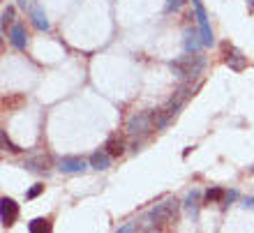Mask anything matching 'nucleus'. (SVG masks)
<instances>
[{"label":"nucleus","mask_w":254,"mask_h":233,"mask_svg":"<svg viewBox=\"0 0 254 233\" xmlns=\"http://www.w3.org/2000/svg\"><path fill=\"white\" fill-rule=\"evenodd\" d=\"M28 2H30V0H16V5H19V7H26Z\"/></svg>","instance_id":"nucleus-23"},{"label":"nucleus","mask_w":254,"mask_h":233,"mask_svg":"<svg viewBox=\"0 0 254 233\" xmlns=\"http://www.w3.org/2000/svg\"><path fill=\"white\" fill-rule=\"evenodd\" d=\"M90 167L86 160H81V157H63L61 162H58V169H61L63 174H83L86 169Z\"/></svg>","instance_id":"nucleus-8"},{"label":"nucleus","mask_w":254,"mask_h":233,"mask_svg":"<svg viewBox=\"0 0 254 233\" xmlns=\"http://www.w3.org/2000/svg\"><path fill=\"white\" fill-rule=\"evenodd\" d=\"M245 206H250V208H254V199H245Z\"/></svg>","instance_id":"nucleus-24"},{"label":"nucleus","mask_w":254,"mask_h":233,"mask_svg":"<svg viewBox=\"0 0 254 233\" xmlns=\"http://www.w3.org/2000/svg\"><path fill=\"white\" fill-rule=\"evenodd\" d=\"M192 7H194V16H196V23H199L201 42H203V47H210V44L215 42V37H213V28H210V21H208L206 7L201 5V0H192Z\"/></svg>","instance_id":"nucleus-4"},{"label":"nucleus","mask_w":254,"mask_h":233,"mask_svg":"<svg viewBox=\"0 0 254 233\" xmlns=\"http://www.w3.org/2000/svg\"><path fill=\"white\" fill-rule=\"evenodd\" d=\"M104 153H107L109 157H121V155L125 153V141L118 139V136H111V139L104 143Z\"/></svg>","instance_id":"nucleus-12"},{"label":"nucleus","mask_w":254,"mask_h":233,"mask_svg":"<svg viewBox=\"0 0 254 233\" xmlns=\"http://www.w3.org/2000/svg\"><path fill=\"white\" fill-rule=\"evenodd\" d=\"M28 14H30V19H33L35 28H40V30H49V28H51V23H49L47 14H44V9H42L40 2H30Z\"/></svg>","instance_id":"nucleus-9"},{"label":"nucleus","mask_w":254,"mask_h":233,"mask_svg":"<svg viewBox=\"0 0 254 233\" xmlns=\"http://www.w3.org/2000/svg\"><path fill=\"white\" fill-rule=\"evenodd\" d=\"M169 67H171L174 76L181 81V83H192V79H199L201 72H203L206 58L201 54H185V56H181V58L171 60Z\"/></svg>","instance_id":"nucleus-1"},{"label":"nucleus","mask_w":254,"mask_h":233,"mask_svg":"<svg viewBox=\"0 0 254 233\" xmlns=\"http://www.w3.org/2000/svg\"><path fill=\"white\" fill-rule=\"evenodd\" d=\"M183 47H185V54H196V51L203 47L201 35L196 33V30H185V42H183Z\"/></svg>","instance_id":"nucleus-10"},{"label":"nucleus","mask_w":254,"mask_h":233,"mask_svg":"<svg viewBox=\"0 0 254 233\" xmlns=\"http://www.w3.org/2000/svg\"><path fill=\"white\" fill-rule=\"evenodd\" d=\"M125 129L129 136H148L155 129L153 111H136V114H132L129 120H127Z\"/></svg>","instance_id":"nucleus-3"},{"label":"nucleus","mask_w":254,"mask_h":233,"mask_svg":"<svg viewBox=\"0 0 254 233\" xmlns=\"http://www.w3.org/2000/svg\"><path fill=\"white\" fill-rule=\"evenodd\" d=\"M88 164H90V169H95V171H107V169L111 167V157H109L104 150H97V153L90 155Z\"/></svg>","instance_id":"nucleus-11"},{"label":"nucleus","mask_w":254,"mask_h":233,"mask_svg":"<svg viewBox=\"0 0 254 233\" xmlns=\"http://www.w3.org/2000/svg\"><path fill=\"white\" fill-rule=\"evenodd\" d=\"M199 201H201V192H199V189H192V192L188 194L185 203H183V206L190 210V215H192V217H196V213H199V206H201Z\"/></svg>","instance_id":"nucleus-13"},{"label":"nucleus","mask_w":254,"mask_h":233,"mask_svg":"<svg viewBox=\"0 0 254 233\" xmlns=\"http://www.w3.org/2000/svg\"><path fill=\"white\" fill-rule=\"evenodd\" d=\"M42 192H44V185H33V187H30V189L26 192V199H28V201H33V199H37V196H40Z\"/></svg>","instance_id":"nucleus-18"},{"label":"nucleus","mask_w":254,"mask_h":233,"mask_svg":"<svg viewBox=\"0 0 254 233\" xmlns=\"http://www.w3.org/2000/svg\"><path fill=\"white\" fill-rule=\"evenodd\" d=\"M26 169L28 171H35V174H47L49 171V160L47 157H30L26 162Z\"/></svg>","instance_id":"nucleus-14"},{"label":"nucleus","mask_w":254,"mask_h":233,"mask_svg":"<svg viewBox=\"0 0 254 233\" xmlns=\"http://www.w3.org/2000/svg\"><path fill=\"white\" fill-rule=\"evenodd\" d=\"M227 192L222 189V187H213V189H208L206 192V201L208 203H217V201H224Z\"/></svg>","instance_id":"nucleus-16"},{"label":"nucleus","mask_w":254,"mask_h":233,"mask_svg":"<svg viewBox=\"0 0 254 233\" xmlns=\"http://www.w3.org/2000/svg\"><path fill=\"white\" fill-rule=\"evenodd\" d=\"M16 217H19V206H16V201L5 196V199L0 201V220H2L5 227H12L14 222H16Z\"/></svg>","instance_id":"nucleus-7"},{"label":"nucleus","mask_w":254,"mask_h":233,"mask_svg":"<svg viewBox=\"0 0 254 233\" xmlns=\"http://www.w3.org/2000/svg\"><path fill=\"white\" fill-rule=\"evenodd\" d=\"M178 210H181V201L174 199V196H169V199H164L155 208H150V210L146 213V217H143V222L153 229L155 227H164V224H169V222L176 220Z\"/></svg>","instance_id":"nucleus-2"},{"label":"nucleus","mask_w":254,"mask_h":233,"mask_svg":"<svg viewBox=\"0 0 254 233\" xmlns=\"http://www.w3.org/2000/svg\"><path fill=\"white\" fill-rule=\"evenodd\" d=\"M222 49H224V62H227L229 69H234V72H243V69L248 67L245 56H243L236 47H231V44H222Z\"/></svg>","instance_id":"nucleus-5"},{"label":"nucleus","mask_w":254,"mask_h":233,"mask_svg":"<svg viewBox=\"0 0 254 233\" xmlns=\"http://www.w3.org/2000/svg\"><path fill=\"white\" fill-rule=\"evenodd\" d=\"M12 19H14V7H5L2 9V26H7Z\"/></svg>","instance_id":"nucleus-20"},{"label":"nucleus","mask_w":254,"mask_h":233,"mask_svg":"<svg viewBox=\"0 0 254 233\" xmlns=\"http://www.w3.org/2000/svg\"><path fill=\"white\" fill-rule=\"evenodd\" d=\"M7 37H9V44H12L16 51H26V47H28V33H26V26H23V23H12V28H9Z\"/></svg>","instance_id":"nucleus-6"},{"label":"nucleus","mask_w":254,"mask_h":233,"mask_svg":"<svg viewBox=\"0 0 254 233\" xmlns=\"http://www.w3.org/2000/svg\"><path fill=\"white\" fill-rule=\"evenodd\" d=\"M236 196H238V194H236V189H231V192H227V196H224V206H227L229 201H234Z\"/></svg>","instance_id":"nucleus-22"},{"label":"nucleus","mask_w":254,"mask_h":233,"mask_svg":"<svg viewBox=\"0 0 254 233\" xmlns=\"http://www.w3.org/2000/svg\"><path fill=\"white\" fill-rule=\"evenodd\" d=\"M28 231L30 233H51V220H47V217H35V220L28 224Z\"/></svg>","instance_id":"nucleus-15"},{"label":"nucleus","mask_w":254,"mask_h":233,"mask_svg":"<svg viewBox=\"0 0 254 233\" xmlns=\"http://www.w3.org/2000/svg\"><path fill=\"white\" fill-rule=\"evenodd\" d=\"M183 5H185V0H167V5H164V12L171 14V12H176V9H181Z\"/></svg>","instance_id":"nucleus-17"},{"label":"nucleus","mask_w":254,"mask_h":233,"mask_svg":"<svg viewBox=\"0 0 254 233\" xmlns=\"http://www.w3.org/2000/svg\"><path fill=\"white\" fill-rule=\"evenodd\" d=\"M2 148H5V150H9V153H19V148L7 139V132H2Z\"/></svg>","instance_id":"nucleus-19"},{"label":"nucleus","mask_w":254,"mask_h":233,"mask_svg":"<svg viewBox=\"0 0 254 233\" xmlns=\"http://www.w3.org/2000/svg\"><path fill=\"white\" fill-rule=\"evenodd\" d=\"M134 229H136V224L134 222H129V224H125V227H121L116 233H134Z\"/></svg>","instance_id":"nucleus-21"},{"label":"nucleus","mask_w":254,"mask_h":233,"mask_svg":"<svg viewBox=\"0 0 254 233\" xmlns=\"http://www.w3.org/2000/svg\"><path fill=\"white\" fill-rule=\"evenodd\" d=\"M248 2H250V5H252V7H254V0H248Z\"/></svg>","instance_id":"nucleus-25"}]
</instances>
